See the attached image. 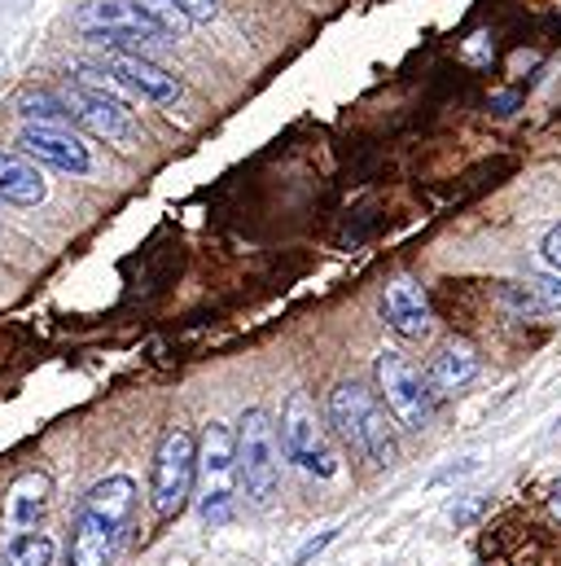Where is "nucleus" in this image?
Wrapping results in <instances>:
<instances>
[{
	"label": "nucleus",
	"mask_w": 561,
	"mask_h": 566,
	"mask_svg": "<svg viewBox=\"0 0 561 566\" xmlns=\"http://www.w3.org/2000/svg\"><path fill=\"white\" fill-rule=\"evenodd\" d=\"M474 378H478V352L461 338H447L425 365V382H430L434 396H452V391L469 387Z\"/></svg>",
	"instance_id": "14"
},
{
	"label": "nucleus",
	"mask_w": 561,
	"mask_h": 566,
	"mask_svg": "<svg viewBox=\"0 0 561 566\" xmlns=\"http://www.w3.org/2000/svg\"><path fill=\"white\" fill-rule=\"evenodd\" d=\"M280 452L307 479H334L338 474V452L329 443V430H325L316 405L303 391H294L280 409Z\"/></svg>",
	"instance_id": "6"
},
{
	"label": "nucleus",
	"mask_w": 561,
	"mask_h": 566,
	"mask_svg": "<svg viewBox=\"0 0 561 566\" xmlns=\"http://www.w3.org/2000/svg\"><path fill=\"white\" fill-rule=\"evenodd\" d=\"M540 255H544V264H549L553 273H561V224H558V229H549V238H544Z\"/></svg>",
	"instance_id": "22"
},
{
	"label": "nucleus",
	"mask_w": 561,
	"mask_h": 566,
	"mask_svg": "<svg viewBox=\"0 0 561 566\" xmlns=\"http://www.w3.org/2000/svg\"><path fill=\"white\" fill-rule=\"evenodd\" d=\"M237 505V443L224 422H211L198 439V510L207 527L233 518Z\"/></svg>",
	"instance_id": "3"
},
{
	"label": "nucleus",
	"mask_w": 561,
	"mask_h": 566,
	"mask_svg": "<svg viewBox=\"0 0 561 566\" xmlns=\"http://www.w3.org/2000/svg\"><path fill=\"white\" fill-rule=\"evenodd\" d=\"M13 111H18L27 124H40V128H62V119H66L62 97H53L49 88H22V93L13 97Z\"/></svg>",
	"instance_id": "17"
},
{
	"label": "nucleus",
	"mask_w": 561,
	"mask_h": 566,
	"mask_svg": "<svg viewBox=\"0 0 561 566\" xmlns=\"http://www.w3.org/2000/svg\"><path fill=\"white\" fill-rule=\"evenodd\" d=\"M549 510H553V518H561V479L549 488Z\"/></svg>",
	"instance_id": "23"
},
{
	"label": "nucleus",
	"mask_w": 561,
	"mask_h": 566,
	"mask_svg": "<svg viewBox=\"0 0 561 566\" xmlns=\"http://www.w3.org/2000/svg\"><path fill=\"white\" fill-rule=\"evenodd\" d=\"M49 198V185L35 163L22 154H0V202L4 207H40Z\"/></svg>",
	"instance_id": "15"
},
{
	"label": "nucleus",
	"mask_w": 561,
	"mask_h": 566,
	"mask_svg": "<svg viewBox=\"0 0 561 566\" xmlns=\"http://www.w3.org/2000/svg\"><path fill=\"white\" fill-rule=\"evenodd\" d=\"M334 536H338V532H320L316 541H307V545L294 554V563H289V566H307L311 558H316V554H320V549H325V545H334Z\"/></svg>",
	"instance_id": "20"
},
{
	"label": "nucleus",
	"mask_w": 561,
	"mask_h": 566,
	"mask_svg": "<svg viewBox=\"0 0 561 566\" xmlns=\"http://www.w3.org/2000/svg\"><path fill=\"white\" fill-rule=\"evenodd\" d=\"M128 4H137L140 18H149L162 35H184L189 31V18H184V9L176 0H128Z\"/></svg>",
	"instance_id": "19"
},
{
	"label": "nucleus",
	"mask_w": 561,
	"mask_h": 566,
	"mask_svg": "<svg viewBox=\"0 0 561 566\" xmlns=\"http://www.w3.org/2000/svg\"><path fill=\"white\" fill-rule=\"evenodd\" d=\"M382 321L400 338H425L430 325H434V307H430L425 285L413 282V277H400V282L387 285V294H382Z\"/></svg>",
	"instance_id": "12"
},
{
	"label": "nucleus",
	"mask_w": 561,
	"mask_h": 566,
	"mask_svg": "<svg viewBox=\"0 0 561 566\" xmlns=\"http://www.w3.org/2000/svg\"><path fill=\"white\" fill-rule=\"evenodd\" d=\"M13 145L22 149V158L49 163V167L71 171V176L93 171V154H88V145L80 142V137H71V133H62V128H40V124H27V128L18 133V142H13Z\"/></svg>",
	"instance_id": "10"
},
{
	"label": "nucleus",
	"mask_w": 561,
	"mask_h": 566,
	"mask_svg": "<svg viewBox=\"0 0 561 566\" xmlns=\"http://www.w3.org/2000/svg\"><path fill=\"white\" fill-rule=\"evenodd\" d=\"M49 496H53V483H49V474H40V470H27V474H18V479L9 483V496H4V527H9L13 536L31 532V527L44 518V510H49Z\"/></svg>",
	"instance_id": "13"
},
{
	"label": "nucleus",
	"mask_w": 561,
	"mask_h": 566,
	"mask_svg": "<svg viewBox=\"0 0 561 566\" xmlns=\"http://www.w3.org/2000/svg\"><path fill=\"white\" fill-rule=\"evenodd\" d=\"M66 115L75 124H84L93 137H106V142H119V145H133L137 142V119L133 111L115 97V93H97V88H84L75 84L66 97H62Z\"/></svg>",
	"instance_id": "9"
},
{
	"label": "nucleus",
	"mask_w": 561,
	"mask_h": 566,
	"mask_svg": "<svg viewBox=\"0 0 561 566\" xmlns=\"http://www.w3.org/2000/svg\"><path fill=\"white\" fill-rule=\"evenodd\" d=\"M0 566H53V541L44 532H22L4 545Z\"/></svg>",
	"instance_id": "18"
},
{
	"label": "nucleus",
	"mask_w": 561,
	"mask_h": 566,
	"mask_svg": "<svg viewBox=\"0 0 561 566\" xmlns=\"http://www.w3.org/2000/svg\"><path fill=\"white\" fill-rule=\"evenodd\" d=\"M500 303L518 316H540V312H558L561 307V282L553 277H527V282H500Z\"/></svg>",
	"instance_id": "16"
},
{
	"label": "nucleus",
	"mask_w": 561,
	"mask_h": 566,
	"mask_svg": "<svg viewBox=\"0 0 561 566\" xmlns=\"http://www.w3.org/2000/svg\"><path fill=\"white\" fill-rule=\"evenodd\" d=\"M198 483V439L184 426H167L158 448H154V465H149V501L158 518H176Z\"/></svg>",
	"instance_id": "4"
},
{
	"label": "nucleus",
	"mask_w": 561,
	"mask_h": 566,
	"mask_svg": "<svg viewBox=\"0 0 561 566\" xmlns=\"http://www.w3.org/2000/svg\"><path fill=\"white\" fill-rule=\"evenodd\" d=\"M329 422L351 443V452H360L364 461H373V465H395L400 461V434L391 426L387 405L369 387L338 382L329 391Z\"/></svg>",
	"instance_id": "2"
},
{
	"label": "nucleus",
	"mask_w": 561,
	"mask_h": 566,
	"mask_svg": "<svg viewBox=\"0 0 561 566\" xmlns=\"http://www.w3.org/2000/svg\"><path fill=\"white\" fill-rule=\"evenodd\" d=\"M176 4L184 9L189 22H211L215 18V0H176Z\"/></svg>",
	"instance_id": "21"
},
{
	"label": "nucleus",
	"mask_w": 561,
	"mask_h": 566,
	"mask_svg": "<svg viewBox=\"0 0 561 566\" xmlns=\"http://www.w3.org/2000/svg\"><path fill=\"white\" fill-rule=\"evenodd\" d=\"M75 27H80L88 40H102V44L124 49V53H133V49H140V44H149V40L162 35L149 18H140V9L128 4V0H88V4L75 13Z\"/></svg>",
	"instance_id": "8"
},
{
	"label": "nucleus",
	"mask_w": 561,
	"mask_h": 566,
	"mask_svg": "<svg viewBox=\"0 0 561 566\" xmlns=\"http://www.w3.org/2000/svg\"><path fill=\"white\" fill-rule=\"evenodd\" d=\"M558 426H561V422H558Z\"/></svg>",
	"instance_id": "24"
},
{
	"label": "nucleus",
	"mask_w": 561,
	"mask_h": 566,
	"mask_svg": "<svg viewBox=\"0 0 561 566\" xmlns=\"http://www.w3.org/2000/svg\"><path fill=\"white\" fill-rule=\"evenodd\" d=\"M378 400L387 405V413L409 430H425L434 418V391L425 382L413 360H404L400 352H382L378 356Z\"/></svg>",
	"instance_id": "7"
},
{
	"label": "nucleus",
	"mask_w": 561,
	"mask_h": 566,
	"mask_svg": "<svg viewBox=\"0 0 561 566\" xmlns=\"http://www.w3.org/2000/svg\"><path fill=\"white\" fill-rule=\"evenodd\" d=\"M102 66L115 75V84H119V88L137 93V97H145V102H162V106H167V102H176V97H180V80H176L171 71L154 66V62H149V57H140V53L110 49Z\"/></svg>",
	"instance_id": "11"
},
{
	"label": "nucleus",
	"mask_w": 561,
	"mask_h": 566,
	"mask_svg": "<svg viewBox=\"0 0 561 566\" xmlns=\"http://www.w3.org/2000/svg\"><path fill=\"white\" fill-rule=\"evenodd\" d=\"M233 443H237V483L255 505H268L280 488V439L273 418L264 409H251L237 422Z\"/></svg>",
	"instance_id": "5"
},
{
	"label": "nucleus",
	"mask_w": 561,
	"mask_h": 566,
	"mask_svg": "<svg viewBox=\"0 0 561 566\" xmlns=\"http://www.w3.org/2000/svg\"><path fill=\"white\" fill-rule=\"evenodd\" d=\"M133 510H137V483L115 474V479H102L84 492L80 501V514H75V527H71V545H66V566H110L119 545H124V532L133 523Z\"/></svg>",
	"instance_id": "1"
}]
</instances>
